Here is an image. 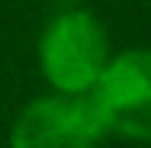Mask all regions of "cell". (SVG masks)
Wrapping results in <instances>:
<instances>
[{
  "mask_svg": "<svg viewBox=\"0 0 151 148\" xmlns=\"http://www.w3.org/2000/svg\"><path fill=\"white\" fill-rule=\"evenodd\" d=\"M104 131L91 98H40L17 118L10 148H94Z\"/></svg>",
  "mask_w": 151,
  "mask_h": 148,
  "instance_id": "obj_3",
  "label": "cell"
},
{
  "mask_svg": "<svg viewBox=\"0 0 151 148\" xmlns=\"http://www.w3.org/2000/svg\"><path fill=\"white\" fill-rule=\"evenodd\" d=\"M91 101L108 131L151 138V51H128L111 61L97 77Z\"/></svg>",
  "mask_w": 151,
  "mask_h": 148,
  "instance_id": "obj_2",
  "label": "cell"
},
{
  "mask_svg": "<svg viewBox=\"0 0 151 148\" xmlns=\"http://www.w3.org/2000/svg\"><path fill=\"white\" fill-rule=\"evenodd\" d=\"M40 61L47 77L64 91H87L108 67V40L91 14H60L40 37Z\"/></svg>",
  "mask_w": 151,
  "mask_h": 148,
  "instance_id": "obj_1",
  "label": "cell"
}]
</instances>
